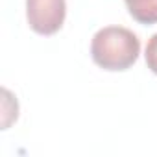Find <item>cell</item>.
<instances>
[{"label": "cell", "mask_w": 157, "mask_h": 157, "mask_svg": "<svg viewBox=\"0 0 157 157\" xmlns=\"http://www.w3.org/2000/svg\"><path fill=\"white\" fill-rule=\"evenodd\" d=\"M140 54L139 37L122 26H105L91 41V57L104 70H128Z\"/></svg>", "instance_id": "obj_1"}, {"label": "cell", "mask_w": 157, "mask_h": 157, "mask_svg": "<svg viewBox=\"0 0 157 157\" xmlns=\"http://www.w3.org/2000/svg\"><path fill=\"white\" fill-rule=\"evenodd\" d=\"M67 15L65 0H26V19L39 35H54L61 30Z\"/></svg>", "instance_id": "obj_2"}, {"label": "cell", "mask_w": 157, "mask_h": 157, "mask_svg": "<svg viewBox=\"0 0 157 157\" xmlns=\"http://www.w3.org/2000/svg\"><path fill=\"white\" fill-rule=\"evenodd\" d=\"M133 21L139 24H157V0H124Z\"/></svg>", "instance_id": "obj_3"}, {"label": "cell", "mask_w": 157, "mask_h": 157, "mask_svg": "<svg viewBox=\"0 0 157 157\" xmlns=\"http://www.w3.org/2000/svg\"><path fill=\"white\" fill-rule=\"evenodd\" d=\"M144 59H146L148 68H150L153 74H157V33L150 37V41H148V44H146Z\"/></svg>", "instance_id": "obj_4"}]
</instances>
